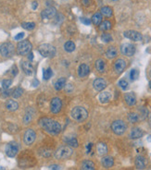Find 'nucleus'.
<instances>
[{
  "instance_id": "obj_1",
  "label": "nucleus",
  "mask_w": 151,
  "mask_h": 170,
  "mask_svg": "<svg viewBox=\"0 0 151 170\" xmlns=\"http://www.w3.org/2000/svg\"><path fill=\"white\" fill-rule=\"evenodd\" d=\"M39 125L45 131L52 135H58L61 131L60 124L54 119H48V117H42L39 119Z\"/></svg>"
},
{
  "instance_id": "obj_2",
  "label": "nucleus",
  "mask_w": 151,
  "mask_h": 170,
  "mask_svg": "<svg viewBox=\"0 0 151 170\" xmlns=\"http://www.w3.org/2000/svg\"><path fill=\"white\" fill-rule=\"evenodd\" d=\"M70 116L77 122H83L88 117V112L82 106H76L71 110Z\"/></svg>"
},
{
  "instance_id": "obj_3",
  "label": "nucleus",
  "mask_w": 151,
  "mask_h": 170,
  "mask_svg": "<svg viewBox=\"0 0 151 170\" xmlns=\"http://www.w3.org/2000/svg\"><path fill=\"white\" fill-rule=\"evenodd\" d=\"M73 154V148L70 146H61L54 153V157L57 160H64L70 158Z\"/></svg>"
},
{
  "instance_id": "obj_4",
  "label": "nucleus",
  "mask_w": 151,
  "mask_h": 170,
  "mask_svg": "<svg viewBox=\"0 0 151 170\" xmlns=\"http://www.w3.org/2000/svg\"><path fill=\"white\" fill-rule=\"evenodd\" d=\"M35 158L27 154H22L19 158V167L21 168H30L35 166Z\"/></svg>"
},
{
  "instance_id": "obj_5",
  "label": "nucleus",
  "mask_w": 151,
  "mask_h": 170,
  "mask_svg": "<svg viewBox=\"0 0 151 170\" xmlns=\"http://www.w3.org/2000/svg\"><path fill=\"white\" fill-rule=\"evenodd\" d=\"M19 151V145L17 141H9L5 147V153H6V156L10 158L15 157L18 154Z\"/></svg>"
},
{
  "instance_id": "obj_6",
  "label": "nucleus",
  "mask_w": 151,
  "mask_h": 170,
  "mask_svg": "<svg viewBox=\"0 0 151 170\" xmlns=\"http://www.w3.org/2000/svg\"><path fill=\"white\" fill-rule=\"evenodd\" d=\"M39 53L45 57H53L56 55V48L49 44H41L38 48Z\"/></svg>"
},
{
  "instance_id": "obj_7",
  "label": "nucleus",
  "mask_w": 151,
  "mask_h": 170,
  "mask_svg": "<svg viewBox=\"0 0 151 170\" xmlns=\"http://www.w3.org/2000/svg\"><path fill=\"white\" fill-rule=\"evenodd\" d=\"M111 129L116 135H122L126 131L127 125L122 120H115L111 124Z\"/></svg>"
},
{
  "instance_id": "obj_8",
  "label": "nucleus",
  "mask_w": 151,
  "mask_h": 170,
  "mask_svg": "<svg viewBox=\"0 0 151 170\" xmlns=\"http://www.w3.org/2000/svg\"><path fill=\"white\" fill-rule=\"evenodd\" d=\"M32 48V44L29 41H22L17 45V52L19 55L25 56V55L31 53Z\"/></svg>"
},
{
  "instance_id": "obj_9",
  "label": "nucleus",
  "mask_w": 151,
  "mask_h": 170,
  "mask_svg": "<svg viewBox=\"0 0 151 170\" xmlns=\"http://www.w3.org/2000/svg\"><path fill=\"white\" fill-rule=\"evenodd\" d=\"M36 139V133L32 129H28L23 134V143L26 146H31Z\"/></svg>"
},
{
  "instance_id": "obj_10",
  "label": "nucleus",
  "mask_w": 151,
  "mask_h": 170,
  "mask_svg": "<svg viewBox=\"0 0 151 170\" xmlns=\"http://www.w3.org/2000/svg\"><path fill=\"white\" fill-rule=\"evenodd\" d=\"M15 52L14 45L11 43H4L0 46V54L4 57H9L11 56Z\"/></svg>"
},
{
  "instance_id": "obj_11",
  "label": "nucleus",
  "mask_w": 151,
  "mask_h": 170,
  "mask_svg": "<svg viewBox=\"0 0 151 170\" xmlns=\"http://www.w3.org/2000/svg\"><path fill=\"white\" fill-rule=\"evenodd\" d=\"M122 54L127 56H132L135 53V46L132 44H123L121 46Z\"/></svg>"
},
{
  "instance_id": "obj_12",
  "label": "nucleus",
  "mask_w": 151,
  "mask_h": 170,
  "mask_svg": "<svg viewBox=\"0 0 151 170\" xmlns=\"http://www.w3.org/2000/svg\"><path fill=\"white\" fill-rule=\"evenodd\" d=\"M61 106H62V103H61V100L58 97H55L51 100L50 109H51L52 113H54V114L58 113L61 110Z\"/></svg>"
},
{
  "instance_id": "obj_13",
  "label": "nucleus",
  "mask_w": 151,
  "mask_h": 170,
  "mask_svg": "<svg viewBox=\"0 0 151 170\" xmlns=\"http://www.w3.org/2000/svg\"><path fill=\"white\" fill-rule=\"evenodd\" d=\"M124 36L128 39H130V40L134 41V42L142 41V39H143L142 34L136 31H126L125 32H124Z\"/></svg>"
},
{
  "instance_id": "obj_14",
  "label": "nucleus",
  "mask_w": 151,
  "mask_h": 170,
  "mask_svg": "<svg viewBox=\"0 0 151 170\" xmlns=\"http://www.w3.org/2000/svg\"><path fill=\"white\" fill-rule=\"evenodd\" d=\"M134 165H135L137 169H139V170L145 169L147 167V160L145 156L137 155L135 157V160H134Z\"/></svg>"
},
{
  "instance_id": "obj_15",
  "label": "nucleus",
  "mask_w": 151,
  "mask_h": 170,
  "mask_svg": "<svg viewBox=\"0 0 151 170\" xmlns=\"http://www.w3.org/2000/svg\"><path fill=\"white\" fill-rule=\"evenodd\" d=\"M57 14V9L55 8H52V6H49L47 9H45L44 11H42L41 13V17L44 19H51L55 17Z\"/></svg>"
},
{
  "instance_id": "obj_16",
  "label": "nucleus",
  "mask_w": 151,
  "mask_h": 170,
  "mask_svg": "<svg viewBox=\"0 0 151 170\" xmlns=\"http://www.w3.org/2000/svg\"><path fill=\"white\" fill-rule=\"evenodd\" d=\"M101 165L104 168H110L114 165V159L112 156L104 155L101 159Z\"/></svg>"
},
{
  "instance_id": "obj_17",
  "label": "nucleus",
  "mask_w": 151,
  "mask_h": 170,
  "mask_svg": "<svg viewBox=\"0 0 151 170\" xmlns=\"http://www.w3.org/2000/svg\"><path fill=\"white\" fill-rule=\"evenodd\" d=\"M125 68H126V62H125V60L122 59V58L116 60V62L114 63V70L118 74L122 73V71L125 69Z\"/></svg>"
},
{
  "instance_id": "obj_18",
  "label": "nucleus",
  "mask_w": 151,
  "mask_h": 170,
  "mask_svg": "<svg viewBox=\"0 0 151 170\" xmlns=\"http://www.w3.org/2000/svg\"><path fill=\"white\" fill-rule=\"evenodd\" d=\"M93 85L96 91H102L107 87V81L102 79V78H97V79L94 81Z\"/></svg>"
},
{
  "instance_id": "obj_19",
  "label": "nucleus",
  "mask_w": 151,
  "mask_h": 170,
  "mask_svg": "<svg viewBox=\"0 0 151 170\" xmlns=\"http://www.w3.org/2000/svg\"><path fill=\"white\" fill-rule=\"evenodd\" d=\"M143 135H144V132L140 128H134L131 130L129 137L131 140H137V139H140Z\"/></svg>"
},
{
  "instance_id": "obj_20",
  "label": "nucleus",
  "mask_w": 151,
  "mask_h": 170,
  "mask_svg": "<svg viewBox=\"0 0 151 170\" xmlns=\"http://www.w3.org/2000/svg\"><path fill=\"white\" fill-rule=\"evenodd\" d=\"M124 100L129 106H133L136 104V96L133 91H131V93H127L124 95Z\"/></svg>"
},
{
  "instance_id": "obj_21",
  "label": "nucleus",
  "mask_w": 151,
  "mask_h": 170,
  "mask_svg": "<svg viewBox=\"0 0 151 170\" xmlns=\"http://www.w3.org/2000/svg\"><path fill=\"white\" fill-rule=\"evenodd\" d=\"M22 70L23 72L28 75V76H31L34 73V67H32V65L27 61H23L22 63Z\"/></svg>"
},
{
  "instance_id": "obj_22",
  "label": "nucleus",
  "mask_w": 151,
  "mask_h": 170,
  "mask_svg": "<svg viewBox=\"0 0 151 170\" xmlns=\"http://www.w3.org/2000/svg\"><path fill=\"white\" fill-rule=\"evenodd\" d=\"M90 72V69L88 67V65L86 64H82L78 69V75L80 78H84L86 77Z\"/></svg>"
},
{
  "instance_id": "obj_23",
  "label": "nucleus",
  "mask_w": 151,
  "mask_h": 170,
  "mask_svg": "<svg viewBox=\"0 0 151 170\" xmlns=\"http://www.w3.org/2000/svg\"><path fill=\"white\" fill-rule=\"evenodd\" d=\"M81 170H96L95 163L91 160H84L81 165Z\"/></svg>"
},
{
  "instance_id": "obj_24",
  "label": "nucleus",
  "mask_w": 151,
  "mask_h": 170,
  "mask_svg": "<svg viewBox=\"0 0 151 170\" xmlns=\"http://www.w3.org/2000/svg\"><path fill=\"white\" fill-rule=\"evenodd\" d=\"M96 151H97V154L101 155V156H104L108 154V146L106 143L104 142H99L97 143L96 145Z\"/></svg>"
},
{
  "instance_id": "obj_25",
  "label": "nucleus",
  "mask_w": 151,
  "mask_h": 170,
  "mask_svg": "<svg viewBox=\"0 0 151 170\" xmlns=\"http://www.w3.org/2000/svg\"><path fill=\"white\" fill-rule=\"evenodd\" d=\"M98 98H99L100 103L107 104L111 99V94H110V93H109V91H103V93H101L99 94V97H98Z\"/></svg>"
},
{
  "instance_id": "obj_26",
  "label": "nucleus",
  "mask_w": 151,
  "mask_h": 170,
  "mask_svg": "<svg viewBox=\"0 0 151 170\" xmlns=\"http://www.w3.org/2000/svg\"><path fill=\"white\" fill-rule=\"evenodd\" d=\"M96 69L98 72L103 73L106 70V63H105L103 59H97L96 61Z\"/></svg>"
},
{
  "instance_id": "obj_27",
  "label": "nucleus",
  "mask_w": 151,
  "mask_h": 170,
  "mask_svg": "<svg viewBox=\"0 0 151 170\" xmlns=\"http://www.w3.org/2000/svg\"><path fill=\"white\" fill-rule=\"evenodd\" d=\"M6 107L9 111H15L19 108V104L14 100H9L6 103Z\"/></svg>"
},
{
  "instance_id": "obj_28",
  "label": "nucleus",
  "mask_w": 151,
  "mask_h": 170,
  "mask_svg": "<svg viewBox=\"0 0 151 170\" xmlns=\"http://www.w3.org/2000/svg\"><path fill=\"white\" fill-rule=\"evenodd\" d=\"M64 141L66 142V144L71 148H77L79 143H78V141L75 139V138H65L64 139Z\"/></svg>"
},
{
  "instance_id": "obj_29",
  "label": "nucleus",
  "mask_w": 151,
  "mask_h": 170,
  "mask_svg": "<svg viewBox=\"0 0 151 170\" xmlns=\"http://www.w3.org/2000/svg\"><path fill=\"white\" fill-rule=\"evenodd\" d=\"M92 22H93L96 26L100 25L101 22H102V15H101V13H99V12L95 13V14L93 15V17H92Z\"/></svg>"
},
{
  "instance_id": "obj_30",
  "label": "nucleus",
  "mask_w": 151,
  "mask_h": 170,
  "mask_svg": "<svg viewBox=\"0 0 151 170\" xmlns=\"http://www.w3.org/2000/svg\"><path fill=\"white\" fill-rule=\"evenodd\" d=\"M116 56H117V50H116L115 47L110 46V47H109L107 49V51H106V56L108 58H109V59H112V58L116 57Z\"/></svg>"
},
{
  "instance_id": "obj_31",
  "label": "nucleus",
  "mask_w": 151,
  "mask_h": 170,
  "mask_svg": "<svg viewBox=\"0 0 151 170\" xmlns=\"http://www.w3.org/2000/svg\"><path fill=\"white\" fill-rule=\"evenodd\" d=\"M65 83H66L65 78H60V79L57 80V81L55 82V89L57 91H60L65 86Z\"/></svg>"
},
{
  "instance_id": "obj_32",
  "label": "nucleus",
  "mask_w": 151,
  "mask_h": 170,
  "mask_svg": "<svg viewBox=\"0 0 151 170\" xmlns=\"http://www.w3.org/2000/svg\"><path fill=\"white\" fill-rule=\"evenodd\" d=\"M39 154H40V155L43 156V157L48 158L52 154H53V152H52V150L49 149V148H43V149L40 150Z\"/></svg>"
},
{
  "instance_id": "obj_33",
  "label": "nucleus",
  "mask_w": 151,
  "mask_h": 170,
  "mask_svg": "<svg viewBox=\"0 0 151 170\" xmlns=\"http://www.w3.org/2000/svg\"><path fill=\"white\" fill-rule=\"evenodd\" d=\"M64 48H65V50H66L67 52L70 53V52H73V51H74V49H75V44H74L73 42L68 41V42H66V44H65Z\"/></svg>"
},
{
  "instance_id": "obj_34",
  "label": "nucleus",
  "mask_w": 151,
  "mask_h": 170,
  "mask_svg": "<svg viewBox=\"0 0 151 170\" xmlns=\"http://www.w3.org/2000/svg\"><path fill=\"white\" fill-rule=\"evenodd\" d=\"M101 11V15H104L106 17H110L112 15V9L109 6H103V8L100 9Z\"/></svg>"
},
{
  "instance_id": "obj_35",
  "label": "nucleus",
  "mask_w": 151,
  "mask_h": 170,
  "mask_svg": "<svg viewBox=\"0 0 151 170\" xmlns=\"http://www.w3.org/2000/svg\"><path fill=\"white\" fill-rule=\"evenodd\" d=\"M52 75H53V72H52V70H51L50 68L43 70V78H44V80H45V81L49 80L50 78L52 77Z\"/></svg>"
},
{
  "instance_id": "obj_36",
  "label": "nucleus",
  "mask_w": 151,
  "mask_h": 170,
  "mask_svg": "<svg viewBox=\"0 0 151 170\" xmlns=\"http://www.w3.org/2000/svg\"><path fill=\"white\" fill-rule=\"evenodd\" d=\"M32 113L29 112V111L27 110V112H26L24 117H23V123L25 124V125H28V124H30L32 122Z\"/></svg>"
},
{
  "instance_id": "obj_37",
  "label": "nucleus",
  "mask_w": 151,
  "mask_h": 170,
  "mask_svg": "<svg viewBox=\"0 0 151 170\" xmlns=\"http://www.w3.org/2000/svg\"><path fill=\"white\" fill-rule=\"evenodd\" d=\"M111 29V23L109 21H105L100 24V30L101 31H109Z\"/></svg>"
},
{
  "instance_id": "obj_38",
  "label": "nucleus",
  "mask_w": 151,
  "mask_h": 170,
  "mask_svg": "<svg viewBox=\"0 0 151 170\" xmlns=\"http://www.w3.org/2000/svg\"><path fill=\"white\" fill-rule=\"evenodd\" d=\"M22 28H24L25 30H28V31H32L35 28V22H23L22 24Z\"/></svg>"
},
{
  "instance_id": "obj_39",
  "label": "nucleus",
  "mask_w": 151,
  "mask_h": 170,
  "mask_svg": "<svg viewBox=\"0 0 151 170\" xmlns=\"http://www.w3.org/2000/svg\"><path fill=\"white\" fill-rule=\"evenodd\" d=\"M138 119H139V116L135 113H130L128 115V120L131 123H136L137 121H138Z\"/></svg>"
},
{
  "instance_id": "obj_40",
  "label": "nucleus",
  "mask_w": 151,
  "mask_h": 170,
  "mask_svg": "<svg viewBox=\"0 0 151 170\" xmlns=\"http://www.w3.org/2000/svg\"><path fill=\"white\" fill-rule=\"evenodd\" d=\"M139 76V72H138V70L134 69L130 71V80L131 81H135L137 80V78H138Z\"/></svg>"
},
{
  "instance_id": "obj_41",
  "label": "nucleus",
  "mask_w": 151,
  "mask_h": 170,
  "mask_svg": "<svg viewBox=\"0 0 151 170\" xmlns=\"http://www.w3.org/2000/svg\"><path fill=\"white\" fill-rule=\"evenodd\" d=\"M23 94V90L22 88H16L12 91V96L13 98H19Z\"/></svg>"
},
{
  "instance_id": "obj_42",
  "label": "nucleus",
  "mask_w": 151,
  "mask_h": 170,
  "mask_svg": "<svg viewBox=\"0 0 151 170\" xmlns=\"http://www.w3.org/2000/svg\"><path fill=\"white\" fill-rule=\"evenodd\" d=\"M118 85L122 89V90H127L128 88H129V83H128V81H126V80H124V79H122V80H121L120 81H119V83H118Z\"/></svg>"
},
{
  "instance_id": "obj_43",
  "label": "nucleus",
  "mask_w": 151,
  "mask_h": 170,
  "mask_svg": "<svg viewBox=\"0 0 151 170\" xmlns=\"http://www.w3.org/2000/svg\"><path fill=\"white\" fill-rule=\"evenodd\" d=\"M101 40L105 43H109L112 41V36H111L109 34H103L101 35Z\"/></svg>"
},
{
  "instance_id": "obj_44",
  "label": "nucleus",
  "mask_w": 151,
  "mask_h": 170,
  "mask_svg": "<svg viewBox=\"0 0 151 170\" xmlns=\"http://www.w3.org/2000/svg\"><path fill=\"white\" fill-rule=\"evenodd\" d=\"M12 84V81L11 80H4L2 81V88L6 90L10 87V85Z\"/></svg>"
},
{
  "instance_id": "obj_45",
  "label": "nucleus",
  "mask_w": 151,
  "mask_h": 170,
  "mask_svg": "<svg viewBox=\"0 0 151 170\" xmlns=\"http://www.w3.org/2000/svg\"><path fill=\"white\" fill-rule=\"evenodd\" d=\"M10 94H11V91H9V89H6V90H3V91H2V96L3 97H8V96H9Z\"/></svg>"
},
{
  "instance_id": "obj_46",
  "label": "nucleus",
  "mask_w": 151,
  "mask_h": 170,
  "mask_svg": "<svg viewBox=\"0 0 151 170\" xmlns=\"http://www.w3.org/2000/svg\"><path fill=\"white\" fill-rule=\"evenodd\" d=\"M23 37H24V32H19V34H18L14 37V39L16 41H19V40H22V39H23Z\"/></svg>"
},
{
  "instance_id": "obj_47",
  "label": "nucleus",
  "mask_w": 151,
  "mask_h": 170,
  "mask_svg": "<svg viewBox=\"0 0 151 170\" xmlns=\"http://www.w3.org/2000/svg\"><path fill=\"white\" fill-rule=\"evenodd\" d=\"M81 21L85 25H90L91 24V21L87 18H81Z\"/></svg>"
},
{
  "instance_id": "obj_48",
  "label": "nucleus",
  "mask_w": 151,
  "mask_h": 170,
  "mask_svg": "<svg viewBox=\"0 0 151 170\" xmlns=\"http://www.w3.org/2000/svg\"><path fill=\"white\" fill-rule=\"evenodd\" d=\"M92 146H93V144H92V143H88V144L86 145V153H87V154H89V153L91 152Z\"/></svg>"
},
{
  "instance_id": "obj_49",
  "label": "nucleus",
  "mask_w": 151,
  "mask_h": 170,
  "mask_svg": "<svg viewBox=\"0 0 151 170\" xmlns=\"http://www.w3.org/2000/svg\"><path fill=\"white\" fill-rule=\"evenodd\" d=\"M12 74L13 76H16L18 74V69L16 66H13V69H12Z\"/></svg>"
},
{
  "instance_id": "obj_50",
  "label": "nucleus",
  "mask_w": 151,
  "mask_h": 170,
  "mask_svg": "<svg viewBox=\"0 0 151 170\" xmlns=\"http://www.w3.org/2000/svg\"><path fill=\"white\" fill-rule=\"evenodd\" d=\"M50 169H51V170H60V166H58V165H52V166H50Z\"/></svg>"
},
{
  "instance_id": "obj_51",
  "label": "nucleus",
  "mask_w": 151,
  "mask_h": 170,
  "mask_svg": "<svg viewBox=\"0 0 151 170\" xmlns=\"http://www.w3.org/2000/svg\"><path fill=\"white\" fill-rule=\"evenodd\" d=\"M89 3H90V0H83V4L84 6L89 5Z\"/></svg>"
},
{
  "instance_id": "obj_52",
  "label": "nucleus",
  "mask_w": 151,
  "mask_h": 170,
  "mask_svg": "<svg viewBox=\"0 0 151 170\" xmlns=\"http://www.w3.org/2000/svg\"><path fill=\"white\" fill-rule=\"evenodd\" d=\"M32 9H37V2H34V3H32Z\"/></svg>"
},
{
  "instance_id": "obj_53",
  "label": "nucleus",
  "mask_w": 151,
  "mask_h": 170,
  "mask_svg": "<svg viewBox=\"0 0 151 170\" xmlns=\"http://www.w3.org/2000/svg\"><path fill=\"white\" fill-rule=\"evenodd\" d=\"M28 58H29V60H32V59H34V55H32V53H29Z\"/></svg>"
},
{
  "instance_id": "obj_54",
  "label": "nucleus",
  "mask_w": 151,
  "mask_h": 170,
  "mask_svg": "<svg viewBox=\"0 0 151 170\" xmlns=\"http://www.w3.org/2000/svg\"><path fill=\"white\" fill-rule=\"evenodd\" d=\"M32 84H34V86H35V87H36L37 85L39 84V82H38V81H37V80H35V81H34V82H32Z\"/></svg>"
},
{
  "instance_id": "obj_55",
  "label": "nucleus",
  "mask_w": 151,
  "mask_h": 170,
  "mask_svg": "<svg viewBox=\"0 0 151 170\" xmlns=\"http://www.w3.org/2000/svg\"><path fill=\"white\" fill-rule=\"evenodd\" d=\"M0 170H6V168L2 166H0Z\"/></svg>"
},
{
  "instance_id": "obj_56",
  "label": "nucleus",
  "mask_w": 151,
  "mask_h": 170,
  "mask_svg": "<svg viewBox=\"0 0 151 170\" xmlns=\"http://www.w3.org/2000/svg\"><path fill=\"white\" fill-rule=\"evenodd\" d=\"M149 87H150V88H151V81H150V82H149Z\"/></svg>"
},
{
  "instance_id": "obj_57",
  "label": "nucleus",
  "mask_w": 151,
  "mask_h": 170,
  "mask_svg": "<svg viewBox=\"0 0 151 170\" xmlns=\"http://www.w3.org/2000/svg\"><path fill=\"white\" fill-rule=\"evenodd\" d=\"M111 1H118V0H111Z\"/></svg>"
},
{
  "instance_id": "obj_58",
  "label": "nucleus",
  "mask_w": 151,
  "mask_h": 170,
  "mask_svg": "<svg viewBox=\"0 0 151 170\" xmlns=\"http://www.w3.org/2000/svg\"><path fill=\"white\" fill-rule=\"evenodd\" d=\"M150 75H151V71H150Z\"/></svg>"
}]
</instances>
